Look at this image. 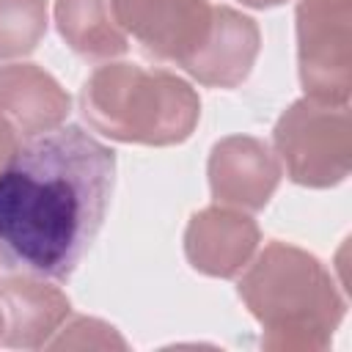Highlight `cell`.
Segmentation results:
<instances>
[{
    "mask_svg": "<svg viewBox=\"0 0 352 352\" xmlns=\"http://www.w3.org/2000/svg\"><path fill=\"white\" fill-rule=\"evenodd\" d=\"M72 110L60 82L36 63L0 66V118L19 138H36L66 121Z\"/></svg>",
    "mask_w": 352,
    "mask_h": 352,
    "instance_id": "cell-11",
    "label": "cell"
},
{
    "mask_svg": "<svg viewBox=\"0 0 352 352\" xmlns=\"http://www.w3.org/2000/svg\"><path fill=\"white\" fill-rule=\"evenodd\" d=\"M55 25L60 38L82 58L110 60L129 50L110 0H55Z\"/></svg>",
    "mask_w": 352,
    "mask_h": 352,
    "instance_id": "cell-12",
    "label": "cell"
},
{
    "mask_svg": "<svg viewBox=\"0 0 352 352\" xmlns=\"http://www.w3.org/2000/svg\"><path fill=\"white\" fill-rule=\"evenodd\" d=\"M85 121L104 138L140 146L184 143L198 118V91L168 69L104 63L80 88Z\"/></svg>",
    "mask_w": 352,
    "mask_h": 352,
    "instance_id": "cell-3",
    "label": "cell"
},
{
    "mask_svg": "<svg viewBox=\"0 0 352 352\" xmlns=\"http://www.w3.org/2000/svg\"><path fill=\"white\" fill-rule=\"evenodd\" d=\"M19 143H22V138L14 132V126L0 118V170H3V168L8 165V160L16 154Z\"/></svg>",
    "mask_w": 352,
    "mask_h": 352,
    "instance_id": "cell-15",
    "label": "cell"
},
{
    "mask_svg": "<svg viewBox=\"0 0 352 352\" xmlns=\"http://www.w3.org/2000/svg\"><path fill=\"white\" fill-rule=\"evenodd\" d=\"M261 47L258 25L231 6H212V25L204 44L182 69L209 88H236L248 80Z\"/></svg>",
    "mask_w": 352,
    "mask_h": 352,
    "instance_id": "cell-8",
    "label": "cell"
},
{
    "mask_svg": "<svg viewBox=\"0 0 352 352\" xmlns=\"http://www.w3.org/2000/svg\"><path fill=\"white\" fill-rule=\"evenodd\" d=\"M0 311L6 322L3 346L41 349L69 319L72 302L58 286L28 272L0 278Z\"/></svg>",
    "mask_w": 352,
    "mask_h": 352,
    "instance_id": "cell-10",
    "label": "cell"
},
{
    "mask_svg": "<svg viewBox=\"0 0 352 352\" xmlns=\"http://www.w3.org/2000/svg\"><path fill=\"white\" fill-rule=\"evenodd\" d=\"M297 63L305 96L324 104H349L352 0L297 3Z\"/></svg>",
    "mask_w": 352,
    "mask_h": 352,
    "instance_id": "cell-5",
    "label": "cell"
},
{
    "mask_svg": "<svg viewBox=\"0 0 352 352\" xmlns=\"http://www.w3.org/2000/svg\"><path fill=\"white\" fill-rule=\"evenodd\" d=\"M116 184V151L77 124L19 143L0 170L6 267L69 280L96 239Z\"/></svg>",
    "mask_w": 352,
    "mask_h": 352,
    "instance_id": "cell-1",
    "label": "cell"
},
{
    "mask_svg": "<svg viewBox=\"0 0 352 352\" xmlns=\"http://www.w3.org/2000/svg\"><path fill=\"white\" fill-rule=\"evenodd\" d=\"M239 297L264 327V349L319 352L344 319V300L327 267L308 250L278 239L248 267Z\"/></svg>",
    "mask_w": 352,
    "mask_h": 352,
    "instance_id": "cell-2",
    "label": "cell"
},
{
    "mask_svg": "<svg viewBox=\"0 0 352 352\" xmlns=\"http://www.w3.org/2000/svg\"><path fill=\"white\" fill-rule=\"evenodd\" d=\"M58 333L60 336L50 338L47 346H52V349H58V346H121L124 349L126 346L124 338H118L110 324H104L99 319H88V316H77L66 327L60 324Z\"/></svg>",
    "mask_w": 352,
    "mask_h": 352,
    "instance_id": "cell-14",
    "label": "cell"
},
{
    "mask_svg": "<svg viewBox=\"0 0 352 352\" xmlns=\"http://www.w3.org/2000/svg\"><path fill=\"white\" fill-rule=\"evenodd\" d=\"M47 33V0H0V60L22 58Z\"/></svg>",
    "mask_w": 352,
    "mask_h": 352,
    "instance_id": "cell-13",
    "label": "cell"
},
{
    "mask_svg": "<svg viewBox=\"0 0 352 352\" xmlns=\"http://www.w3.org/2000/svg\"><path fill=\"white\" fill-rule=\"evenodd\" d=\"M239 3H245V6H250V8H272V6H280V3H286V0H239Z\"/></svg>",
    "mask_w": 352,
    "mask_h": 352,
    "instance_id": "cell-16",
    "label": "cell"
},
{
    "mask_svg": "<svg viewBox=\"0 0 352 352\" xmlns=\"http://www.w3.org/2000/svg\"><path fill=\"white\" fill-rule=\"evenodd\" d=\"M286 176L302 187H333L349 176V104H324L311 96L292 102L272 129Z\"/></svg>",
    "mask_w": 352,
    "mask_h": 352,
    "instance_id": "cell-4",
    "label": "cell"
},
{
    "mask_svg": "<svg viewBox=\"0 0 352 352\" xmlns=\"http://www.w3.org/2000/svg\"><path fill=\"white\" fill-rule=\"evenodd\" d=\"M0 267H6V258H3V250H0Z\"/></svg>",
    "mask_w": 352,
    "mask_h": 352,
    "instance_id": "cell-17",
    "label": "cell"
},
{
    "mask_svg": "<svg viewBox=\"0 0 352 352\" xmlns=\"http://www.w3.org/2000/svg\"><path fill=\"white\" fill-rule=\"evenodd\" d=\"M209 190L223 206L258 212L280 182V165L272 148L253 135H228L212 146Z\"/></svg>",
    "mask_w": 352,
    "mask_h": 352,
    "instance_id": "cell-7",
    "label": "cell"
},
{
    "mask_svg": "<svg viewBox=\"0 0 352 352\" xmlns=\"http://www.w3.org/2000/svg\"><path fill=\"white\" fill-rule=\"evenodd\" d=\"M113 16L157 60L182 66L206 38L209 0H110Z\"/></svg>",
    "mask_w": 352,
    "mask_h": 352,
    "instance_id": "cell-6",
    "label": "cell"
},
{
    "mask_svg": "<svg viewBox=\"0 0 352 352\" xmlns=\"http://www.w3.org/2000/svg\"><path fill=\"white\" fill-rule=\"evenodd\" d=\"M258 245V226L234 206H206L195 212L184 231V253L192 270L212 278H234Z\"/></svg>",
    "mask_w": 352,
    "mask_h": 352,
    "instance_id": "cell-9",
    "label": "cell"
}]
</instances>
